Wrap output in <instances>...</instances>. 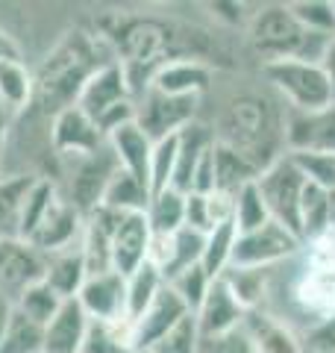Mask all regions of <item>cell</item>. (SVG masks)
<instances>
[{"instance_id": "obj_1", "label": "cell", "mask_w": 335, "mask_h": 353, "mask_svg": "<svg viewBox=\"0 0 335 353\" xmlns=\"http://www.w3.org/2000/svg\"><path fill=\"white\" fill-rule=\"evenodd\" d=\"M115 59V48L106 36H92L83 30L68 32L32 74V106L48 118L59 115L77 103L88 77Z\"/></svg>"}, {"instance_id": "obj_2", "label": "cell", "mask_w": 335, "mask_h": 353, "mask_svg": "<svg viewBox=\"0 0 335 353\" xmlns=\"http://www.w3.org/2000/svg\"><path fill=\"white\" fill-rule=\"evenodd\" d=\"M215 141L238 150L256 168H267L285 157V106L259 94H241L221 109Z\"/></svg>"}, {"instance_id": "obj_3", "label": "cell", "mask_w": 335, "mask_h": 353, "mask_svg": "<svg viewBox=\"0 0 335 353\" xmlns=\"http://www.w3.org/2000/svg\"><path fill=\"white\" fill-rule=\"evenodd\" d=\"M294 274L288 277V309L279 318L300 336L335 312V233L312 239L292 259Z\"/></svg>"}, {"instance_id": "obj_4", "label": "cell", "mask_w": 335, "mask_h": 353, "mask_svg": "<svg viewBox=\"0 0 335 353\" xmlns=\"http://www.w3.org/2000/svg\"><path fill=\"white\" fill-rule=\"evenodd\" d=\"M247 41L262 57V65L283 59L321 62L329 44V39L315 36L300 24L288 3H267L256 9L247 24Z\"/></svg>"}, {"instance_id": "obj_5", "label": "cell", "mask_w": 335, "mask_h": 353, "mask_svg": "<svg viewBox=\"0 0 335 353\" xmlns=\"http://www.w3.org/2000/svg\"><path fill=\"white\" fill-rule=\"evenodd\" d=\"M74 106H80L83 112L94 121L97 130L103 132V139L112 130L136 121V97L130 92L124 65L115 59V62L103 65V68H97L85 80Z\"/></svg>"}, {"instance_id": "obj_6", "label": "cell", "mask_w": 335, "mask_h": 353, "mask_svg": "<svg viewBox=\"0 0 335 353\" xmlns=\"http://www.w3.org/2000/svg\"><path fill=\"white\" fill-rule=\"evenodd\" d=\"M262 77L276 92L279 101L285 103V109H294V112H315V109L335 103L329 77L321 68V62H306V59L267 62L262 65Z\"/></svg>"}, {"instance_id": "obj_7", "label": "cell", "mask_w": 335, "mask_h": 353, "mask_svg": "<svg viewBox=\"0 0 335 353\" xmlns=\"http://www.w3.org/2000/svg\"><path fill=\"white\" fill-rule=\"evenodd\" d=\"M62 171L68 176V185L62 192V197L68 201L80 215H88L103 203V192L112 180V174L118 171V162L112 157L109 145L100 150L88 153V157H71V159H59Z\"/></svg>"}, {"instance_id": "obj_8", "label": "cell", "mask_w": 335, "mask_h": 353, "mask_svg": "<svg viewBox=\"0 0 335 353\" xmlns=\"http://www.w3.org/2000/svg\"><path fill=\"white\" fill-rule=\"evenodd\" d=\"M256 189H259L267 212H271V221L292 230L297 239H303L300 236V201H303L306 192V176L297 171V165L288 153L259 174Z\"/></svg>"}, {"instance_id": "obj_9", "label": "cell", "mask_w": 335, "mask_h": 353, "mask_svg": "<svg viewBox=\"0 0 335 353\" xmlns=\"http://www.w3.org/2000/svg\"><path fill=\"white\" fill-rule=\"evenodd\" d=\"M300 250H303V239H297L276 221H267L259 230L238 233L230 268H279Z\"/></svg>"}, {"instance_id": "obj_10", "label": "cell", "mask_w": 335, "mask_h": 353, "mask_svg": "<svg viewBox=\"0 0 335 353\" xmlns=\"http://www.w3.org/2000/svg\"><path fill=\"white\" fill-rule=\"evenodd\" d=\"M200 97H176L148 88L136 97V124L156 141L171 139L197 121Z\"/></svg>"}, {"instance_id": "obj_11", "label": "cell", "mask_w": 335, "mask_h": 353, "mask_svg": "<svg viewBox=\"0 0 335 353\" xmlns=\"http://www.w3.org/2000/svg\"><path fill=\"white\" fill-rule=\"evenodd\" d=\"M48 256L36 250L30 241L21 239H0V294L18 301L21 292L44 280Z\"/></svg>"}, {"instance_id": "obj_12", "label": "cell", "mask_w": 335, "mask_h": 353, "mask_svg": "<svg viewBox=\"0 0 335 353\" xmlns=\"http://www.w3.org/2000/svg\"><path fill=\"white\" fill-rule=\"evenodd\" d=\"M285 150L335 157V103L315 112L285 109Z\"/></svg>"}, {"instance_id": "obj_13", "label": "cell", "mask_w": 335, "mask_h": 353, "mask_svg": "<svg viewBox=\"0 0 335 353\" xmlns=\"http://www.w3.org/2000/svg\"><path fill=\"white\" fill-rule=\"evenodd\" d=\"M106 145L103 132L88 118L80 106H68L59 115L50 118V150L59 159L88 157Z\"/></svg>"}, {"instance_id": "obj_14", "label": "cell", "mask_w": 335, "mask_h": 353, "mask_svg": "<svg viewBox=\"0 0 335 353\" xmlns=\"http://www.w3.org/2000/svg\"><path fill=\"white\" fill-rule=\"evenodd\" d=\"M77 303L92 321H121L127 318V277H121L118 271L88 274Z\"/></svg>"}, {"instance_id": "obj_15", "label": "cell", "mask_w": 335, "mask_h": 353, "mask_svg": "<svg viewBox=\"0 0 335 353\" xmlns=\"http://www.w3.org/2000/svg\"><path fill=\"white\" fill-rule=\"evenodd\" d=\"M150 239L153 230L144 212L121 215L115 233H112V271H118L121 277H130L132 271H139L148 262Z\"/></svg>"}, {"instance_id": "obj_16", "label": "cell", "mask_w": 335, "mask_h": 353, "mask_svg": "<svg viewBox=\"0 0 335 353\" xmlns=\"http://www.w3.org/2000/svg\"><path fill=\"white\" fill-rule=\"evenodd\" d=\"M185 315H188V306L180 301V294L165 283L162 292L153 297V303L132 321V341H136V350H150L156 341H159L168 330H174Z\"/></svg>"}, {"instance_id": "obj_17", "label": "cell", "mask_w": 335, "mask_h": 353, "mask_svg": "<svg viewBox=\"0 0 335 353\" xmlns=\"http://www.w3.org/2000/svg\"><path fill=\"white\" fill-rule=\"evenodd\" d=\"M83 227H85V215H80L77 209L65 201L59 192V201L50 206V212L44 215L39 230L30 236V245L41 250L44 256L59 253L65 248H74L83 241Z\"/></svg>"}, {"instance_id": "obj_18", "label": "cell", "mask_w": 335, "mask_h": 353, "mask_svg": "<svg viewBox=\"0 0 335 353\" xmlns=\"http://www.w3.org/2000/svg\"><path fill=\"white\" fill-rule=\"evenodd\" d=\"M244 315H247V309L236 301V294L227 289V283L221 277L212 280L203 303L194 312L203 339H218V336H227L232 330H238L244 324Z\"/></svg>"}, {"instance_id": "obj_19", "label": "cell", "mask_w": 335, "mask_h": 353, "mask_svg": "<svg viewBox=\"0 0 335 353\" xmlns=\"http://www.w3.org/2000/svg\"><path fill=\"white\" fill-rule=\"evenodd\" d=\"M106 145L115 157L118 168L127 171L130 176H136L150 189V157H153V139L144 132L136 121L112 130L106 136ZM153 194V192H150Z\"/></svg>"}, {"instance_id": "obj_20", "label": "cell", "mask_w": 335, "mask_h": 353, "mask_svg": "<svg viewBox=\"0 0 335 353\" xmlns=\"http://www.w3.org/2000/svg\"><path fill=\"white\" fill-rule=\"evenodd\" d=\"M212 80H215V68L197 59H174L165 62L156 77L150 80V88L162 94H176V97H203Z\"/></svg>"}, {"instance_id": "obj_21", "label": "cell", "mask_w": 335, "mask_h": 353, "mask_svg": "<svg viewBox=\"0 0 335 353\" xmlns=\"http://www.w3.org/2000/svg\"><path fill=\"white\" fill-rule=\"evenodd\" d=\"M88 324H92V318L77 303V297L74 301H65L59 312L44 324L41 353H80L85 333H88Z\"/></svg>"}, {"instance_id": "obj_22", "label": "cell", "mask_w": 335, "mask_h": 353, "mask_svg": "<svg viewBox=\"0 0 335 353\" xmlns=\"http://www.w3.org/2000/svg\"><path fill=\"white\" fill-rule=\"evenodd\" d=\"M241 330L253 341L256 353H303V341L288 327L283 318H276L267 309H253L244 315Z\"/></svg>"}, {"instance_id": "obj_23", "label": "cell", "mask_w": 335, "mask_h": 353, "mask_svg": "<svg viewBox=\"0 0 335 353\" xmlns=\"http://www.w3.org/2000/svg\"><path fill=\"white\" fill-rule=\"evenodd\" d=\"M215 141V132H212L206 124H188L183 132H180V145H176V165H174V180H171V189L188 194L192 189V176H194V168L197 162L203 159V153L212 148Z\"/></svg>"}, {"instance_id": "obj_24", "label": "cell", "mask_w": 335, "mask_h": 353, "mask_svg": "<svg viewBox=\"0 0 335 353\" xmlns=\"http://www.w3.org/2000/svg\"><path fill=\"white\" fill-rule=\"evenodd\" d=\"M88 277L85 271V259H83V248H65L59 253L48 256V271H44V283L62 297V301H74L80 294L83 283Z\"/></svg>"}, {"instance_id": "obj_25", "label": "cell", "mask_w": 335, "mask_h": 353, "mask_svg": "<svg viewBox=\"0 0 335 353\" xmlns=\"http://www.w3.org/2000/svg\"><path fill=\"white\" fill-rule=\"evenodd\" d=\"M212 150H215V192L236 197L244 185L259 180L262 168H256V165L247 157H241L238 150H232L227 145H218V141H215Z\"/></svg>"}, {"instance_id": "obj_26", "label": "cell", "mask_w": 335, "mask_h": 353, "mask_svg": "<svg viewBox=\"0 0 335 353\" xmlns=\"http://www.w3.org/2000/svg\"><path fill=\"white\" fill-rule=\"evenodd\" d=\"M271 271L274 268H227L221 280L227 289L236 294V301L253 312V309L267 306V294H271Z\"/></svg>"}, {"instance_id": "obj_27", "label": "cell", "mask_w": 335, "mask_h": 353, "mask_svg": "<svg viewBox=\"0 0 335 353\" xmlns=\"http://www.w3.org/2000/svg\"><path fill=\"white\" fill-rule=\"evenodd\" d=\"M148 203H150L148 185L118 168L115 174H112V180H109L106 192H103V203L100 206H109L121 215H130V212H148Z\"/></svg>"}, {"instance_id": "obj_28", "label": "cell", "mask_w": 335, "mask_h": 353, "mask_svg": "<svg viewBox=\"0 0 335 353\" xmlns=\"http://www.w3.org/2000/svg\"><path fill=\"white\" fill-rule=\"evenodd\" d=\"M80 353H139L132 341V324L121 321H92Z\"/></svg>"}, {"instance_id": "obj_29", "label": "cell", "mask_w": 335, "mask_h": 353, "mask_svg": "<svg viewBox=\"0 0 335 353\" xmlns=\"http://www.w3.org/2000/svg\"><path fill=\"white\" fill-rule=\"evenodd\" d=\"M32 180H36V174L0 176V239H18L21 206H24Z\"/></svg>"}, {"instance_id": "obj_30", "label": "cell", "mask_w": 335, "mask_h": 353, "mask_svg": "<svg viewBox=\"0 0 335 353\" xmlns=\"http://www.w3.org/2000/svg\"><path fill=\"white\" fill-rule=\"evenodd\" d=\"M144 215H148L153 233L171 236V233H176V230L185 227V194L176 192V189L153 192Z\"/></svg>"}, {"instance_id": "obj_31", "label": "cell", "mask_w": 335, "mask_h": 353, "mask_svg": "<svg viewBox=\"0 0 335 353\" xmlns=\"http://www.w3.org/2000/svg\"><path fill=\"white\" fill-rule=\"evenodd\" d=\"M0 103L12 115L32 106V71L27 62H0Z\"/></svg>"}, {"instance_id": "obj_32", "label": "cell", "mask_w": 335, "mask_h": 353, "mask_svg": "<svg viewBox=\"0 0 335 353\" xmlns=\"http://www.w3.org/2000/svg\"><path fill=\"white\" fill-rule=\"evenodd\" d=\"M236 239H238L236 221H223V224H218L215 230H212V233H206L203 259H200V265H203V271L209 274L212 280L221 277V274L230 268V262H232V248H236Z\"/></svg>"}, {"instance_id": "obj_33", "label": "cell", "mask_w": 335, "mask_h": 353, "mask_svg": "<svg viewBox=\"0 0 335 353\" xmlns=\"http://www.w3.org/2000/svg\"><path fill=\"white\" fill-rule=\"evenodd\" d=\"M165 277L159 268H153L150 262H144L139 271H132L127 277V321L132 324L136 318L153 303V297L162 292Z\"/></svg>"}, {"instance_id": "obj_34", "label": "cell", "mask_w": 335, "mask_h": 353, "mask_svg": "<svg viewBox=\"0 0 335 353\" xmlns=\"http://www.w3.org/2000/svg\"><path fill=\"white\" fill-rule=\"evenodd\" d=\"M62 303H65L62 297L41 280V283H36V285H30L27 292H21V297L15 301V309H18L21 315H27L30 321H36L39 327H44V324H48L50 318L62 309Z\"/></svg>"}, {"instance_id": "obj_35", "label": "cell", "mask_w": 335, "mask_h": 353, "mask_svg": "<svg viewBox=\"0 0 335 353\" xmlns=\"http://www.w3.org/2000/svg\"><path fill=\"white\" fill-rule=\"evenodd\" d=\"M174 241V253H171V262H168L165 268V283L176 277V274H183L185 268H194V265H200V259H203V245H206V236L197 233V230H176V233L171 236Z\"/></svg>"}, {"instance_id": "obj_36", "label": "cell", "mask_w": 335, "mask_h": 353, "mask_svg": "<svg viewBox=\"0 0 335 353\" xmlns=\"http://www.w3.org/2000/svg\"><path fill=\"white\" fill-rule=\"evenodd\" d=\"M44 341V327L30 321L27 315H21L15 309L12 321L6 327V336L0 341V353H41Z\"/></svg>"}, {"instance_id": "obj_37", "label": "cell", "mask_w": 335, "mask_h": 353, "mask_svg": "<svg viewBox=\"0 0 335 353\" xmlns=\"http://www.w3.org/2000/svg\"><path fill=\"white\" fill-rule=\"evenodd\" d=\"M200 347H203V336H200L194 312H188L183 321L174 330H168L148 353H200Z\"/></svg>"}, {"instance_id": "obj_38", "label": "cell", "mask_w": 335, "mask_h": 353, "mask_svg": "<svg viewBox=\"0 0 335 353\" xmlns=\"http://www.w3.org/2000/svg\"><path fill=\"white\" fill-rule=\"evenodd\" d=\"M232 221H236L238 233H250V230H259L262 224H267V221H271V212H267V206H265V201H262L259 189H256V183L244 185V189L236 194Z\"/></svg>"}, {"instance_id": "obj_39", "label": "cell", "mask_w": 335, "mask_h": 353, "mask_svg": "<svg viewBox=\"0 0 335 353\" xmlns=\"http://www.w3.org/2000/svg\"><path fill=\"white\" fill-rule=\"evenodd\" d=\"M288 6H292L294 18L309 32L323 36V39L335 36V6L329 0H300V3H288Z\"/></svg>"}, {"instance_id": "obj_40", "label": "cell", "mask_w": 335, "mask_h": 353, "mask_svg": "<svg viewBox=\"0 0 335 353\" xmlns=\"http://www.w3.org/2000/svg\"><path fill=\"white\" fill-rule=\"evenodd\" d=\"M168 285L180 294V301L188 306V312H197L200 303H203V297L212 285V277L203 271V265H194V268H185L183 274H176V277L168 280Z\"/></svg>"}, {"instance_id": "obj_41", "label": "cell", "mask_w": 335, "mask_h": 353, "mask_svg": "<svg viewBox=\"0 0 335 353\" xmlns=\"http://www.w3.org/2000/svg\"><path fill=\"white\" fill-rule=\"evenodd\" d=\"M176 145H180V132L153 145V157H150V192L171 189L174 165H176Z\"/></svg>"}, {"instance_id": "obj_42", "label": "cell", "mask_w": 335, "mask_h": 353, "mask_svg": "<svg viewBox=\"0 0 335 353\" xmlns=\"http://www.w3.org/2000/svg\"><path fill=\"white\" fill-rule=\"evenodd\" d=\"M297 171L306 176V183L335 192V157L329 153H288Z\"/></svg>"}, {"instance_id": "obj_43", "label": "cell", "mask_w": 335, "mask_h": 353, "mask_svg": "<svg viewBox=\"0 0 335 353\" xmlns=\"http://www.w3.org/2000/svg\"><path fill=\"white\" fill-rule=\"evenodd\" d=\"M300 341H303V353H335V312L309 327Z\"/></svg>"}, {"instance_id": "obj_44", "label": "cell", "mask_w": 335, "mask_h": 353, "mask_svg": "<svg viewBox=\"0 0 335 353\" xmlns=\"http://www.w3.org/2000/svg\"><path fill=\"white\" fill-rule=\"evenodd\" d=\"M185 227L197 230V233H203V236L215 230V221H212L206 194H185Z\"/></svg>"}, {"instance_id": "obj_45", "label": "cell", "mask_w": 335, "mask_h": 353, "mask_svg": "<svg viewBox=\"0 0 335 353\" xmlns=\"http://www.w3.org/2000/svg\"><path fill=\"white\" fill-rule=\"evenodd\" d=\"M200 353H256L253 341L247 339V333L238 327L227 336H218V339H203V347Z\"/></svg>"}, {"instance_id": "obj_46", "label": "cell", "mask_w": 335, "mask_h": 353, "mask_svg": "<svg viewBox=\"0 0 335 353\" xmlns=\"http://www.w3.org/2000/svg\"><path fill=\"white\" fill-rule=\"evenodd\" d=\"M0 62H24L21 44L15 41V36H9L3 27H0Z\"/></svg>"}, {"instance_id": "obj_47", "label": "cell", "mask_w": 335, "mask_h": 353, "mask_svg": "<svg viewBox=\"0 0 335 353\" xmlns=\"http://www.w3.org/2000/svg\"><path fill=\"white\" fill-rule=\"evenodd\" d=\"M321 68L327 71V77H329V85H332V94H335V36L329 39L327 50H323V57H321Z\"/></svg>"}, {"instance_id": "obj_48", "label": "cell", "mask_w": 335, "mask_h": 353, "mask_svg": "<svg viewBox=\"0 0 335 353\" xmlns=\"http://www.w3.org/2000/svg\"><path fill=\"white\" fill-rule=\"evenodd\" d=\"M12 315H15V303L0 294V341H3V336H6V327H9V321H12Z\"/></svg>"}, {"instance_id": "obj_49", "label": "cell", "mask_w": 335, "mask_h": 353, "mask_svg": "<svg viewBox=\"0 0 335 353\" xmlns=\"http://www.w3.org/2000/svg\"><path fill=\"white\" fill-rule=\"evenodd\" d=\"M9 118H12V112L0 103V159H3V148H6V132H9Z\"/></svg>"}, {"instance_id": "obj_50", "label": "cell", "mask_w": 335, "mask_h": 353, "mask_svg": "<svg viewBox=\"0 0 335 353\" xmlns=\"http://www.w3.org/2000/svg\"><path fill=\"white\" fill-rule=\"evenodd\" d=\"M139 353H148V350H139Z\"/></svg>"}, {"instance_id": "obj_51", "label": "cell", "mask_w": 335, "mask_h": 353, "mask_svg": "<svg viewBox=\"0 0 335 353\" xmlns=\"http://www.w3.org/2000/svg\"><path fill=\"white\" fill-rule=\"evenodd\" d=\"M332 6H335V0H332Z\"/></svg>"}]
</instances>
